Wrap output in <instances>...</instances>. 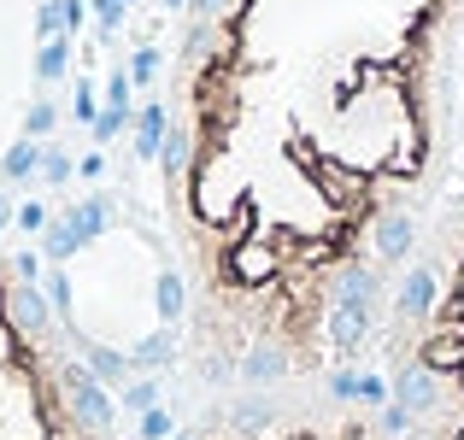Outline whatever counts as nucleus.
<instances>
[{"mask_svg": "<svg viewBox=\"0 0 464 440\" xmlns=\"http://www.w3.org/2000/svg\"><path fill=\"white\" fill-rule=\"evenodd\" d=\"M130 124H136V112H118V106H106V112H101V118H94V124H89V129H94V141H101V147H106V141H112V136H124V129H130Z\"/></svg>", "mask_w": 464, "mask_h": 440, "instance_id": "2eb2a0df", "label": "nucleus"}, {"mask_svg": "<svg viewBox=\"0 0 464 440\" xmlns=\"http://www.w3.org/2000/svg\"><path fill=\"white\" fill-rule=\"evenodd\" d=\"M82 18H89V0H65V35H77Z\"/></svg>", "mask_w": 464, "mask_h": 440, "instance_id": "5701e85b", "label": "nucleus"}, {"mask_svg": "<svg viewBox=\"0 0 464 440\" xmlns=\"http://www.w3.org/2000/svg\"><path fill=\"white\" fill-rule=\"evenodd\" d=\"M124 406L130 411H153L159 406V382H124Z\"/></svg>", "mask_w": 464, "mask_h": 440, "instance_id": "6ab92c4d", "label": "nucleus"}, {"mask_svg": "<svg viewBox=\"0 0 464 440\" xmlns=\"http://www.w3.org/2000/svg\"><path fill=\"white\" fill-rule=\"evenodd\" d=\"M153 305H159V317H165V329H177L182 317H188V276L165 271V276H159V288H153Z\"/></svg>", "mask_w": 464, "mask_h": 440, "instance_id": "39448f33", "label": "nucleus"}, {"mask_svg": "<svg viewBox=\"0 0 464 440\" xmlns=\"http://www.w3.org/2000/svg\"><path fill=\"white\" fill-rule=\"evenodd\" d=\"M165 6H170V12H182V6H188V0H165Z\"/></svg>", "mask_w": 464, "mask_h": 440, "instance_id": "b1692460", "label": "nucleus"}, {"mask_svg": "<svg viewBox=\"0 0 464 440\" xmlns=\"http://www.w3.org/2000/svg\"><path fill=\"white\" fill-rule=\"evenodd\" d=\"M77 247H82V241H77V229H71V217H53V224L42 229V253H47V264H65Z\"/></svg>", "mask_w": 464, "mask_h": 440, "instance_id": "9d476101", "label": "nucleus"}, {"mask_svg": "<svg viewBox=\"0 0 464 440\" xmlns=\"http://www.w3.org/2000/svg\"><path fill=\"white\" fill-rule=\"evenodd\" d=\"M170 435V411H141V440H165Z\"/></svg>", "mask_w": 464, "mask_h": 440, "instance_id": "412c9836", "label": "nucleus"}, {"mask_svg": "<svg viewBox=\"0 0 464 440\" xmlns=\"http://www.w3.org/2000/svg\"><path fill=\"white\" fill-rule=\"evenodd\" d=\"M65 217H71V229H77V241L89 247V241L106 229V217H112V200H106V194H89L82 206H65Z\"/></svg>", "mask_w": 464, "mask_h": 440, "instance_id": "423d86ee", "label": "nucleus"}, {"mask_svg": "<svg viewBox=\"0 0 464 440\" xmlns=\"http://www.w3.org/2000/svg\"><path fill=\"white\" fill-rule=\"evenodd\" d=\"M18 229L42 235V229H47V206H42V200H24V206H18Z\"/></svg>", "mask_w": 464, "mask_h": 440, "instance_id": "aec40b11", "label": "nucleus"}, {"mask_svg": "<svg viewBox=\"0 0 464 440\" xmlns=\"http://www.w3.org/2000/svg\"><path fill=\"white\" fill-rule=\"evenodd\" d=\"M0 177L6 182H30V177H42V141H12L6 147V158H0Z\"/></svg>", "mask_w": 464, "mask_h": 440, "instance_id": "0eeeda50", "label": "nucleus"}, {"mask_svg": "<svg viewBox=\"0 0 464 440\" xmlns=\"http://www.w3.org/2000/svg\"><path fill=\"white\" fill-rule=\"evenodd\" d=\"M89 12H94V24H101V35H118V24H124L130 0H89Z\"/></svg>", "mask_w": 464, "mask_h": 440, "instance_id": "dca6fc26", "label": "nucleus"}, {"mask_svg": "<svg viewBox=\"0 0 464 440\" xmlns=\"http://www.w3.org/2000/svg\"><path fill=\"white\" fill-rule=\"evenodd\" d=\"M82 352H89V370L101 376V382H130V370H136L124 352H106V347H82Z\"/></svg>", "mask_w": 464, "mask_h": 440, "instance_id": "9b49d317", "label": "nucleus"}, {"mask_svg": "<svg viewBox=\"0 0 464 440\" xmlns=\"http://www.w3.org/2000/svg\"><path fill=\"white\" fill-rule=\"evenodd\" d=\"M130 129H136V136H130V141H136V158H159V147H165V136H170V106L148 100Z\"/></svg>", "mask_w": 464, "mask_h": 440, "instance_id": "20e7f679", "label": "nucleus"}, {"mask_svg": "<svg viewBox=\"0 0 464 440\" xmlns=\"http://www.w3.org/2000/svg\"><path fill=\"white\" fill-rule=\"evenodd\" d=\"M77 364L47 288L0 253V440H118L77 406Z\"/></svg>", "mask_w": 464, "mask_h": 440, "instance_id": "f03ea898", "label": "nucleus"}, {"mask_svg": "<svg viewBox=\"0 0 464 440\" xmlns=\"http://www.w3.org/2000/svg\"><path fill=\"white\" fill-rule=\"evenodd\" d=\"M376 352L406 417L400 440H464V188L435 206L418 259L394 276Z\"/></svg>", "mask_w": 464, "mask_h": 440, "instance_id": "f257e3e1", "label": "nucleus"}, {"mask_svg": "<svg viewBox=\"0 0 464 440\" xmlns=\"http://www.w3.org/2000/svg\"><path fill=\"white\" fill-rule=\"evenodd\" d=\"M170 440H394L376 411L295 387H229Z\"/></svg>", "mask_w": 464, "mask_h": 440, "instance_id": "7ed1b4c3", "label": "nucleus"}, {"mask_svg": "<svg viewBox=\"0 0 464 440\" xmlns=\"http://www.w3.org/2000/svg\"><path fill=\"white\" fill-rule=\"evenodd\" d=\"M53 129H59L53 100H35V106H30V118H24V136H30V141H42V136H53Z\"/></svg>", "mask_w": 464, "mask_h": 440, "instance_id": "4468645a", "label": "nucleus"}, {"mask_svg": "<svg viewBox=\"0 0 464 440\" xmlns=\"http://www.w3.org/2000/svg\"><path fill=\"white\" fill-rule=\"evenodd\" d=\"M6 217H12V212H6V200H0V224H6Z\"/></svg>", "mask_w": 464, "mask_h": 440, "instance_id": "393cba45", "label": "nucleus"}, {"mask_svg": "<svg viewBox=\"0 0 464 440\" xmlns=\"http://www.w3.org/2000/svg\"><path fill=\"white\" fill-rule=\"evenodd\" d=\"M71 170H77V165H71L59 147H42V182H53V188H59V182H71Z\"/></svg>", "mask_w": 464, "mask_h": 440, "instance_id": "f3484780", "label": "nucleus"}, {"mask_svg": "<svg viewBox=\"0 0 464 440\" xmlns=\"http://www.w3.org/2000/svg\"><path fill=\"white\" fill-rule=\"evenodd\" d=\"M170 359H177V329H159V335H148L136 352H130L136 370H159V364H170Z\"/></svg>", "mask_w": 464, "mask_h": 440, "instance_id": "1a4fd4ad", "label": "nucleus"}, {"mask_svg": "<svg viewBox=\"0 0 464 440\" xmlns=\"http://www.w3.org/2000/svg\"><path fill=\"white\" fill-rule=\"evenodd\" d=\"M94 118H101V112H94V89L77 82V124H94Z\"/></svg>", "mask_w": 464, "mask_h": 440, "instance_id": "4be33fe9", "label": "nucleus"}, {"mask_svg": "<svg viewBox=\"0 0 464 440\" xmlns=\"http://www.w3.org/2000/svg\"><path fill=\"white\" fill-rule=\"evenodd\" d=\"M159 65H165V53L141 42L136 53H130V82H136V89H153V82H159Z\"/></svg>", "mask_w": 464, "mask_h": 440, "instance_id": "f8f14e48", "label": "nucleus"}, {"mask_svg": "<svg viewBox=\"0 0 464 440\" xmlns=\"http://www.w3.org/2000/svg\"><path fill=\"white\" fill-rule=\"evenodd\" d=\"M130 100H136V82H130L124 71H112V77H106V106H118V112H136Z\"/></svg>", "mask_w": 464, "mask_h": 440, "instance_id": "a211bd4d", "label": "nucleus"}, {"mask_svg": "<svg viewBox=\"0 0 464 440\" xmlns=\"http://www.w3.org/2000/svg\"><path fill=\"white\" fill-rule=\"evenodd\" d=\"M35 35H42V42L65 35V0H42V6H35Z\"/></svg>", "mask_w": 464, "mask_h": 440, "instance_id": "ddd939ff", "label": "nucleus"}, {"mask_svg": "<svg viewBox=\"0 0 464 440\" xmlns=\"http://www.w3.org/2000/svg\"><path fill=\"white\" fill-rule=\"evenodd\" d=\"M65 71H71V35H53L35 47V82H59Z\"/></svg>", "mask_w": 464, "mask_h": 440, "instance_id": "6e6552de", "label": "nucleus"}]
</instances>
